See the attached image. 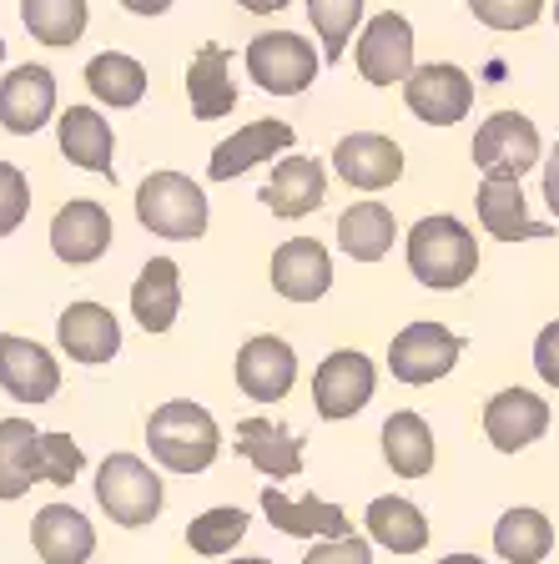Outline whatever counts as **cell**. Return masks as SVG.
I'll use <instances>...</instances> for the list:
<instances>
[{"mask_svg":"<svg viewBox=\"0 0 559 564\" xmlns=\"http://www.w3.org/2000/svg\"><path fill=\"white\" fill-rule=\"evenodd\" d=\"M233 448L272 484L303 474V434H292L288 423H278V419H243Z\"/></svg>","mask_w":559,"mask_h":564,"instance_id":"7402d4cb","label":"cell"},{"mask_svg":"<svg viewBox=\"0 0 559 564\" xmlns=\"http://www.w3.org/2000/svg\"><path fill=\"white\" fill-rule=\"evenodd\" d=\"M233 564H272V560H257V554H252V560H233Z\"/></svg>","mask_w":559,"mask_h":564,"instance_id":"bcb514c9","label":"cell"},{"mask_svg":"<svg viewBox=\"0 0 559 564\" xmlns=\"http://www.w3.org/2000/svg\"><path fill=\"white\" fill-rule=\"evenodd\" d=\"M555 25H559V0H555Z\"/></svg>","mask_w":559,"mask_h":564,"instance_id":"c3c4849f","label":"cell"},{"mask_svg":"<svg viewBox=\"0 0 559 564\" xmlns=\"http://www.w3.org/2000/svg\"><path fill=\"white\" fill-rule=\"evenodd\" d=\"M147 448L166 474H207L222 454V429L202 403L172 399L147 419Z\"/></svg>","mask_w":559,"mask_h":564,"instance_id":"7a4b0ae2","label":"cell"},{"mask_svg":"<svg viewBox=\"0 0 559 564\" xmlns=\"http://www.w3.org/2000/svg\"><path fill=\"white\" fill-rule=\"evenodd\" d=\"M186 101L197 121H222L233 117L237 106V82H233V51L207 41L197 46V56L186 61Z\"/></svg>","mask_w":559,"mask_h":564,"instance_id":"d4e9b609","label":"cell"},{"mask_svg":"<svg viewBox=\"0 0 559 564\" xmlns=\"http://www.w3.org/2000/svg\"><path fill=\"white\" fill-rule=\"evenodd\" d=\"M535 373L545 378L549 388H559V317L555 323H545L535 338Z\"/></svg>","mask_w":559,"mask_h":564,"instance_id":"60d3db41","label":"cell"},{"mask_svg":"<svg viewBox=\"0 0 559 564\" xmlns=\"http://www.w3.org/2000/svg\"><path fill=\"white\" fill-rule=\"evenodd\" d=\"M31 212V176L15 162H0V237H11Z\"/></svg>","mask_w":559,"mask_h":564,"instance_id":"f35d334b","label":"cell"},{"mask_svg":"<svg viewBox=\"0 0 559 564\" xmlns=\"http://www.w3.org/2000/svg\"><path fill=\"white\" fill-rule=\"evenodd\" d=\"M262 514H268L282 534H292V540H313L318 544V540H348V534H353V519L343 514L338 505L313 499V494L288 499L278 484H268V489H262Z\"/></svg>","mask_w":559,"mask_h":564,"instance_id":"cb8c5ba5","label":"cell"},{"mask_svg":"<svg viewBox=\"0 0 559 564\" xmlns=\"http://www.w3.org/2000/svg\"><path fill=\"white\" fill-rule=\"evenodd\" d=\"M545 207H549V217L559 223V141H555V152L545 156Z\"/></svg>","mask_w":559,"mask_h":564,"instance_id":"b9f144b4","label":"cell"},{"mask_svg":"<svg viewBox=\"0 0 559 564\" xmlns=\"http://www.w3.org/2000/svg\"><path fill=\"white\" fill-rule=\"evenodd\" d=\"M247 524H252V519H247V509L217 505V509H207V514H197L192 524H186V550L202 554V560H227V554L243 544Z\"/></svg>","mask_w":559,"mask_h":564,"instance_id":"e575fe53","label":"cell"},{"mask_svg":"<svg viewBox=\"0 0 559 564\" xmlns=\"http://www.w3.org/2000/svg\"><path fill=\"white\" fill-rule=\"evenodd\" d=\"M292 141H298V131H292L288 121H278V117L247 121V127H237L227 141H217V147H212L207 176H212V182H233V176H243V172H252V166L272 162V156L292 152Z\"/></svg>","mask_w":559,"mask_h":564,"instance_id":"ac0fdd59","label":"cell"},{"mask_svg":"<svg viewBox=\"0 0 559 564\" xmlns=\"http://www.w3.org/2000/svg\"><path fill=\"white\" fill-rule=\"evenodd\" d=\"M549 550H555V524H549L545 509H504L499 524H494V554L504 564H545Z\"/></svg>","mask_w":559,"mask_h":564,"instance_id":"f546056e","label":"cell"},{"mask_svg":"<svg viewBox=\"0 0 559 564\" xmlns=\"http://www.w3.org/2000/svg\"><path fill=\"white\" fill-rule=\"evenodd\" d=\"M303 564H373V540L348 534V540H318Z\"/></svg>","mask_w":559,"mask_h":564,"instance_id":"ab89813d","label":"cell"},{"mask_svg":"<svg viewBox=\"0 0 559 564\" xmlns=\"http://www.w3.org/2000/svg\"><path fill=\"white\" fill-rule=\"evenodd\" d=\"M56 117V76L46 66H11L0 82V127L11 137H35Z\"/></svg>","mask_w":559,"mask_h":564,"instance_id":"d6986e66","label":"cell"},{"mask_svg":"<svg viewBox=\"0 0 559 564\" xmlns=\"http://www.w3.org/2000/svg\"><path fill=\"white\" fill-rule=\"evenodd\" d=\"M398 242V223L384 202H353L338 217V247L353 262H384Z\"/></svg>","mask_w":559,"mask_h":564,"instance_id":"4dcf8cb0","label":"cell"},{"mask_svg":"<svg viewBox=\"0 0 559 564\" xmlns=\"http://www.w3.org/2000/svg\"><path fill=\"white\" fill-rule=\"evenodd\" d=\"M439 564H484V560H479V554H443Z\"/></svg>","mask_w":559,"mask_h":564,"instance_id":"f6af8a7d","label":"cell"},{"mask_svg":"<svg viewBox=\"0 0 559 564\" xmlns=\"http://www.w3.org/2000/svg\"><path fill=\"white\" fill-rule=\"evenodd\" d=\"M384 458L398 479H423L433 474V458H439V444H433V429L423 413L398 409L384 419Z\"/></svg>","mask_w":559,"mask_h":564,"instance_id":"f1b7e54d","label":"cell"},{"mask_svg":"<svg viewBox=\"0 0 559 564\" xmlns=\"http://www.w3.org/2000/svg\"><path fill=\"white\" fill-rule=\"evenodd\" d=\"M0 61H6V35H0Z\"/></svg>","mask_w":559,"mask_h":564,"instance_id":"7dc6e473","label":"cell"},{"mask_svg":"<svg viewBox=\"0 0 559 564\" xmlns=\"http://www.w3.org/2000/svg\"><path fill=\"white\" fill-rule=\"evenodd\" d=\"M469 11L490 31H529L545 15V0H469Z\"/></svg>","mask_w":559,"mask_h":564,"instance_id":"74e56055","label":"cell"},{"mask_svg":"<svg viewBox=\"0 0 559 564\" xmlns=\"http://www.w3.org/2000/svg\"><path fill=\"white\" fill-rule=\"evenodd\" d=\"M373 388H378V368H373L368 352L333 348L323 364H318V373H313L318 419L343 423V419H353V413H363L373 403Z\"/></svg>","mask_w":559,"mask_h":564,"instance_id":"ba28073f","label":"cell"},{"mask_svg":"<svg viewBox=\"0 0 559 564\" xmlns=\"http://www.w3.org/2000/svg\"><path fill=\"white\" fill-rule=\"evenodd\" d=\"M86 469V454L71 434H41L35 444V484H51V489H71L76 474Z\"/></svg>","mask_w":559,"mask_h":564,"instance_id":"8d00e7d4","label":"cell"},{"mask_svg":"<svg viewBox=\"0 0 559 564\" xmlns=\"http://www.w3.org/2000/svg\"><path fill=\"white\" fill-rule=\"evenodd\" d=\"M137 223L166 242H197L212 223L207 192L182 172H152L137 187Z\"/></svg>","mask_w":559,"mask_h":564,"instance_id":"277c9868","label":"cell"},{"mask_svg":"<svg viewBox=\"0 0 559 564\" xmlns=\"http://www.w3.org/2000/svg\"><path fill=\"white\" fill-rule=\"evenodd\" d=\"M469 162H474L479 176L519 182L525 172L545 166V141H539V127L525 117V111H494V117L474 131Z\"/></svg>","mask_w":559,"mask_h":564,"instance_id":"8992f818","label":"cell"},{"mask_svg":"<svg viewBox=\"0 0 559 564\" xmlns=\"http://www.w3.org/2000/svg\"><path fill=\"white\" fill-rule=\"evenodd\" d=\"M21 25L41 46H76L92 25L86 0H21Z\"/></svg>","mask_w":559,"mask_h":564,"instance_id":"836d02e7","label":"cell"},{"mask_svg":"<svg viewBox=\"0 0 559 564\" xmlns=\"http://www.w3.org/2000/svg\"><path fill=\"white\" fill-rule=\"evenodd\" d=\"M243 66L268 96H303L323 70V46L303 41L298 31H262L247 41Z\"/></svg>","mask_w":559,"mask_h":564,"instance_id":"5b68a950","label":"cell"},{"mask_svg":"<svg viewBox=\"0 0 559 564\" xmlns=\"http://www.w3.org/2000/svg\"><path fill=\"white\" fill-rule=\"evenodd\" d=\"M176 0H121V11H131V15H147V21H152V15H166L172 11Z\"/></svg>","mask_w":559,"mask_h":564,"instance_id":"7bdbcfd3","label":"cell"},{"mask_svg":"<svg viewBox=\"0 0 559 564\" xmlns=\"http://www.w3.org/2000/svg\"><path fill=\"white\" fill-rule=\"evenodd\" d=\"M31 544L46 564H86L96 554V524L76 505H46L31 519Z\"/></svg>","mask_w":559,"mask_h":564,"instance_id":"484cf974","label":"cell"},{"mask_svg":"<svg viewBox=\"0 0 559 564\" xmlns=\"http://www.w3.org/2000/svg\"><path fill=\"white\" fill-rule=\"evenodd\" d=\"M56 141L71 166L117 182V131H111V121L96 106H66L56 121Z\"/></svg>","mask_w":559,"mask_h":564,"instance_id":"44dd1931","label":"cell"},{"mask_svg":"<svg viewBox=\"0 0 559 564\" xmlns=\"http://www.w3.org/2000/svg\"><path fill=\"white\" fill-rule=\"evenodd\" d=\"M56 343H61V352H66L71 364L101 368V364H111V358L121 352V317L111 313L106 303H92V297H82V303L61 307Z\"/></svg>","mask_w":559,"mask_h":564,"instance_id":"5bb4252c","label":"cell"},{"mask_svg":"<svg viewBox=\"0 0 559 564\" xmlns=\"http://www.w3.org/2000/svg\"><path fill=\"white\" fill-rule=\"evenodd\" d=\"M298 383V352L278 333H257L237 348V388L252 403H282Z\"/></svg>","mask_w":559,"mask_h":564,"instance_id":"9a60e30c","label":"cell"},{"mask_svg":"<svg viewBox=\"0 0 559 564\" xmlns=\"http://www.w3.org/2000/svg\"><path fill=\"white\" fill-rule=\"evenodd\" d=\"M247 15H278V11H288L292 0H237Z\"/></svg>","mask_w":559,"mask_h":564,"instance_id":"ee69618b","label":"cell"},{"mask_svg":"<svg viewBox=\"0 0 559 564\" xmlns=\"http://www.w3.org/2000/svg\"><path fill=\"white\" fill-rule=\"evenodd\" d=\"M474 212H479V227H484L494 242H549V237H559L555 217H549V223L529 217V202H525L519 182L484 176V182H479V197H474Z\"/></svg>","mask_w":559,"mask_h":564,"instance_id":"4fadbf2b","label":"cell"},{"mask_svg":"<svg viewBox=\"0 0 559 564\" xmlns=\"http://www.w3.org/2000/svg\"><path fill=\"white\" fill-rule=\"evenodd\" d=\"M353 61L368 86H404L413 76V25L398 11H378L353 41Z\"/></svg>","mask_w":559,"mask_h":564,"instance_id":"9c48e42d","label":"cell"},{"mask_svg":"<svg viewBox=\"0 0 559 564\" xmlns=\"http://www.w3.org/2000/svg\"><path fill=\"white\" fill-rule=\"evenodd\" d=\"M86 86L101 106L127 111V106H141V96H147V66L127 51H101V56L86 61Z\"/></svg>","mask_w":559,"mask_h":564,"instance_id":"d6a6232c","label":"cell"},{"mask_svg":"<svg viewBox=\"0 0 559 564\" xmlns=\"http://www.w3.org/2000/svg\"><path fill=\"white\" fill-rule=\"evenodd\" d=\"M327 197V166L318 162V156H282L278 166H272L268 187H262V207L272 212V217H288V223H298V217H308V212H318Z\"/></svg>","mask_w":559,"mask_h":564,"instance_id":"603a6c76","label":"cell"},{"mask_svg":"<svg viewBox=\"0 0 559 564\" xmlns=\"http://www.w3.org/2000/svg\"><path fill=\"white\" fill-rule=\"evenodd\" d=\"M0 388L15 403H51L61 393V364L46 343L21 338V333H0Z\"/></svg>","mask_w":559,"mask_h":564,"instance_id":"7c38bea8","label":"cell"},{"mask_svg":"<svg viewBox=\"0 0 559 564\" xmlns=\"http://www.w3.org/2000/svg\"><path fill=\"white\" fill-rule=\"evenodd\" d=\"M35 444L41 429L21 413L0 419V505H15L35 489Z\"/></svg>","mask_w":559,"mask_h":564,"instance_id":"1f68e13d","label":"cell"},{"mask_svg":"<svg viewBox=\"0 0 559 564\" xmlns=\"http://www.w3.org/2000/svg\"><path fill=\"white\" fill-rule=\"evenodd\" d=\"M484 434L499 454H525L529 444H539L549 434V403L535 388H499L484 403Z\"/></svg>","mask_w":559,"mask_h":564,"instance_id":"e0dca14e","label":"cell"},{"mask_svg":"<svg viewBox=\"0 0 559 564\" xmlns=\"http://www.w3.org/2000/svg\"><path fill=\"white\" fill-rule=\"evenodd\" d=\"M363 529H368V540L388 554H419L429 550V519L413 499L404 494H378L368 509H363Z\"/></svg>","mask_w":559,"mask_h":564,"instance_id":"4316f807","label":"cell"},{"mask_svg":"<svg viewBox=\"0 0 559 564\" xmlns=\"http://www.w3.org/2000/svg\"><path fill=\"white\" fill-rule=\"evenodd\" d=\"M96 505L111 524L121 529H147L166 505V489L157 479V469L141 454H106L96 464Z\"/></svg>","mask_w":559,"mask_h":564,"instance_id":"3957f363","label":"cell"},{"mask_svg":"<svg viewBox=\"0 0 559 564\" xmlns=\"http://www.w3.org/2000/svg\"><path fill=\"white\" fill-rule=\"evenodd\" d=\"M459 358H464V338H459L454 328H443V323H429V317L398 328L394 343H388V373L408 388L449 378Z\"/></svg>","mask_w":559,"mask_h":564,"instance_id":"52a82bcc","label":"cell"},{"mask_svg":"<svg viewBox=\"0 0 559 564\" xmlns=\"http://www.w3.org/2000/svg\"><path fill=\"white\" fill-rule=\"evenodd\" d=\"M272 293L288 297V303H318V297L333 288V258L318 237H288V242L272 252Z\"/></svg>","mask_w":559,"mask_h":564,"instance_id":"ffe728a7","label":"cell"},{"mask_svg":"<svg viewBox=\"0 0 559 564\" xmlns=\"http://www.w3.org/2000/svg\"><path fill=\"white\" fill-rule=\"evenodd\" d=\"M117 242V223H111V212L92 197H71L66 207L51 217V252L71 268H92L111 252Z\"/></svg>","mask_w":559,"mask_h":564,"instance_id":"8fae6325","label":"cell"},{"mask_svg":"<svg viewBox=\"0 0 559 564\" xmlns=\"http://www.w3.org/2000/svg\"><path fill=\"white\" fill-rule=\"evenodd\" d=\"M333 172L358 192H384L404 176V147L384 131H348L333 147Z\"/></svg>","mask_w":559,"mask_h":564,"instance_id":"2e32d148","label":"cell"},{"mask_svg":"<svg viewBox=\"0 0 559 564\" xmlns=\"http://www.w3.org/2000/svg\"><path fill=\"white\" fill-rule=\"evenodd\" d=\"M176 313H182V268L172 258H152L131 282V317L157 338L176 323Z\"/></svg>","mask_w":559,"mask_h":564,"instance_id":"83f0119b","label":"cell"},{"mask_svg":"<svg viewBox=\"0 0 559 564\" xmlns=\"http://www.w3.org/2000/svg\"><path fill=\"white\" fill-rule=\"evenodd\" d=\"M404 101L423 127H454L474 111V82L454 61H423L404 82Z\"/></svg>","mask_w":559,"mask_h":564,"instance_id":"30bf717a","label":"cell"},{"mask_svg":"<svg viewBox=\"0 0 559 564\" xmlns=\"http://www.w3.org/2000/svg\"><path fill=\"white\" fill-rule=\"evenodd\" d=\"M308 21H313L318 41H323V61H343L353 31L363 21V0H303Z\"/></svg>","mask_w":559,"mask_h":564,"instance_id":"d590c367","label":"cell"},{"mask_svg":"<svg viewBox=\"0 0 559 564\" xmlns=\"http://www.w3.org/2000/svg\"><path fill=\"white\" fill-rule=\"evenodd\" d=\"M404 258L413 282H423L429 293H454L464 282H474L479 272V242L459 217L449 212H433V217H419L404 237Z\"/></svg>","mask_w":559,"mask_h":564,"instance_id":"6da1fadb","label":"cell"}]
</instances>
